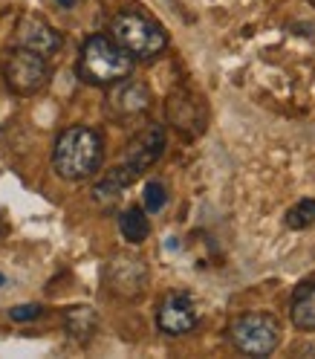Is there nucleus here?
I'll use <instances>...</instances> for the list:
<instances>
[{
  "label": "nucleus",
  "instance_id": "f257e3e1",
  "mask_svg": "<svg viewBox=\"0 0 315 359\" xmlns=\"http://www.w3.org/2000/svg\"><path fill=\"white\" fill-rule=\"evenodd\" d=\"M104 165V137L90 125H70L52 145V171L66 183H84Z\"/></svg>",
  "mask_w": 315,
  "mask_h": 359
},
{
  "label": "nucleus",
  "instance_id": "f03ea898",
  "mask_svg": "<svg viewBox=\"0 0 315 359\" xmlns=\"http://www.w3.org/2000/svg\"><path fill=\"white\" fill-rule=\"evenodd\" d=\"M133 61L110 35H90L81 43V53L76 61V73L90 87H110L133 73Z\"/></svg>",
  "mask_w": 315,
  "mask_h": 359
},
{
  "label": "nucleus",
  "instance_id": "7ed1b4c3",
  "mask_svg": "<svg viewBox=\"0 0 315 359\" xmlns=\"http://www.w3.org/2000/svg\"><path fill=\"white\" fill-rule=\"evenodd\" d=\"M110 38L133 58V61H153L168 50V32L156 18L142 9H122L110 20Z\"/></svg>",
  "mask_w": 315,
  "mask_h": 359
},
{
  "label": "nucleus",
  "instance_id": "20e7f679",
  "mask_svg": "<svg viewBox=\"0 0 315 359\" xmlns=\"http://www.w3.org/2000/svg\"><path fill=\"white\" fill-rule=\"evenodd\" d=\"M226 336L243 356H269L281 345V325L272 313H240L229 322Z\"/></svg>",
  "mask_w": 315,
  "mask_h": 359
},
{
  "label": "nucleus",
  "instance_id": "39448f33",
  "mask_svg": "<svg viewBox=\"0 0 315 359\" xmlns=\"http://www.w3.org/2000/svg\"><path fill=\"white\" fill-rule=\"evenodd\" d=\"M50 58H43L32 50L15 47L4 58V81L15 96H35L50 84Z\"/></svg>",
  "mask_w": 315,
  "mask_h": 359
},
{
  "label": "nucleus",
  "instance_id": "423d86ee",
  "mask_svg": "<svg viewBox=\"0 0 315 359\" xmlns=\"http://www.w3.org/2000/svg\"><path fill=\"white\" fill-rule=\"evenodd\" d=\"M165 116H168V125L186 140H197L206 133V125H209V104L200 93L188 87H176L168 93L165 99Z\"/></svg>",
  "mask_w": 315,
  "mask_h": 359
},
{
  "label": "nucleus",
  "instance_id": "0eeeda50",
  "mask_svg": "<svg viewBox=\"0 0 315 359\" xmlns=\"http://www.w3.org/2000/svg\"><path fill=\"white\" fill-rule=\"evenodd\" d=\"M102 281L107 287V293L133 302L145 296V290L150 284V269L139 255H113L102 269Z\"/></svg>",
  "mask_w": 315,
  "mask_h": 359
},
{
  "label": "nucleus",
  "instance_id": "6e6552de",
  "mask_svg": "<svg viewBox=\"0 0 315 359\" xmlns=\"http://www.w3.org/2000/svg\"><path fill=\"white\" fill-rule=\"evenodd\" d=\"M165 145H168L165 128L156 122H148L142 130H136L130 137V142L125 145V154H122V163H116V165L139 180L150 165L160 163V156L165 154Z\"/></svg>",
  "mask_w": 315,
  "mask_h": 359
},
{
  "label": "nucleus",
  "instance_id": "1a4fd4ad",
  "mask_svg": "<svg viewBox=\"0 0 315 359\" xmlns=\"http://www.w3.org/2000/svg\"><path fill=\"white\" fill-rule=\"evenodd\" d=\"M200 325V302L188 290H174L156 307V327L165 336H186Z\"/></svg>",
  "mask_w": 315,
  "mask_h": 359
},
{
  "label": "nucleus",
  "instance_id": "9d476101",
  "mask_svg": "<svg viewBox=\"0 0 315 359\" xmlns=\"http://www.w3.org/2000/svg\"><path fill=\"white\" fill-rule=\"evenodd\" d=\"M107 114L113 119H136L142 114H148L150 104H153V93L145 81H136V79H122L116 84L107 87Z\"/></svg>",
  "mask_w": 315,
  "mask_h": 359
},
{
  "label": "nucleus",
  "instance_id": "9b49d317",
  "mask_svg": "<svg viewBox=\"0 0 315 359\" xmlns=\"http://www.w3.org/2000/svg\"><path fill=\"white\" fill-rule=\"evenodd\" d=\"M15 41L18 47L24 50H32L43 58H52L61 47H64V38L55 27H50L43 18L38 15H24L18 20V29H15Z\"/></svg>",
  "mask_w": 315,
  "mask_h": 359
},
{
  "label": "nucleus",
  "instance_id": "f8f14e48",
  "mask_svg": "<svg viewBox=\"0 0 315 359\" xmlns=\"http://www.w3.org/2000/svg\"><path fill=\"white\" fill-rule=\"evenodd\" d=\"M64 330H66V336H70L73 342L90 345V342L96 339V333H99V316H96V310L87 307V304L64 310Z\"/></svg>",
  "mask_w": 315,
  "mask_h": 359
},
{
  "label": "nucleus",
  "instance_id": "ddd939ff",
  "mask_svg": "<svg viewBox=\"0 0 315 359\" xmlns=\"http://www.w3.org/2000/svg\"><path fill=\"white\" fill-rule=\"evenodd\" d=\"M289 319L298 330L315 333V284L295 287L292 302H289Z\"/></svg>",
  "mask_w": 315,
  "mask_h": 359
},
{
  "label": "nucleus",
  "instance_id": "4468645a",
  "mask_svg": "<svg viewBox=\"0 0 315 359\" xmlns=\"http://www.w3.org/2000/svg\"><path fill=\"white\" fill-rule=\"evenodd\" d=\"M119 232L127 243L139 246L148 241L150 235V220H148V212L142 206H127L122 215H119Z\"/></svg>",
  "mask_w": 315,
  "mask_h": 359
},
{
  "label": "nucleus",
  "instance_id": "2eb2a0df",
  "mask_svg": "<svg viewBox=\"0 0 315 359\" xmlns=\"http://www.w3.org/2000/svg\"><path fill=\"white\" fill-rule=\"evenodd\" d=\"M284 226L292 229V232L312 229L315 226V200L304 197V200H298L295 206H289L286 215H284Z\"/></svg>",
  "mask_w": 315,
  "mask_h": 359
},
{
  "label": "nucleus",
  "instance_id": "dca6fc26",
  "mask_svg": "<svg viewBox=\"0 0 315 359\" xmlns=\"http://www.w3.org/2000/svg\"><path fill=\"white\" fill-rule=\"evenodd\" d=\"M142 209L148 215H156V212H162L165 203H168V189L165 183H160V180H150V183H145V191H142Z\"/></svg>",
  "mask_w": 315,
  "mask_h": 359
},
{
  "label": "nucleus",
  "instance_id": "f3484780",
  "mask_svg": "<svg viewBox=\"0 0 315 359\" xmlns=\"http://www.w3.org/2000/svg\"><path fill=\"white\" fill-rule=\"evenodd\" d=\"M41 313H43L41 304H18L9 310V319L12 322H35V319H41Z\"/></svg>",
  "mask_w": 315,
  "mask_h": 359
},
{
  "label": "nucleus",
  "instance_id": "a211bd4d",
  "mask_svg": "<svg viewBox=\"0 0 315 359\" xmlns=\"http://www.w3.org/2000/svg\"><path fill=\"white\" fill-rule=\"evenodd\" d=\"M58 6H64V9H73V6H76V0H58Z\"/></svg>",
  "mask_w": 315,
  "mask_h": 359
},
{
  "label": "nucleus",
  "instance_id": "6ab92c4d",
  "mask_svg": "<svg viewBox=\"0 0 315 359\" xmlns=\"http://www.w3.org/2000/svg\"><path fill=\"white\" fill-rule=\"evenodd\" d=\"M4 284H6V276H4V273H0V287H4Z\"/></svg>",
  "mask_w": 315,
  "mask_h": 359
}]
</instances>
